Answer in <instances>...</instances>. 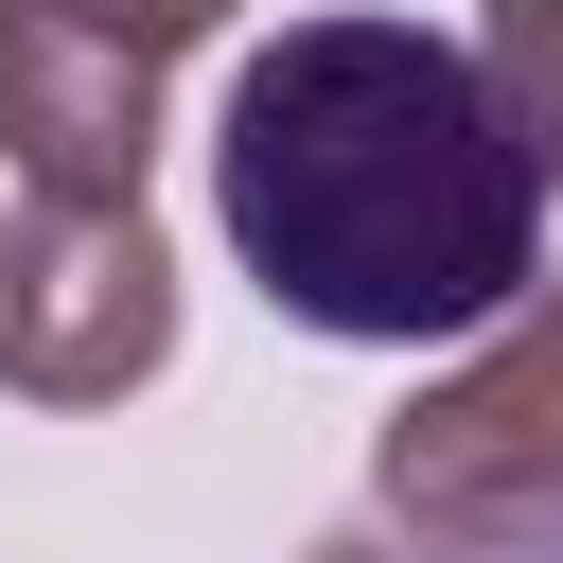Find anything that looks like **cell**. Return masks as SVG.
<instances>
[{"label":"cell","mask_w":563,"mask_h":563,"mask_svg":"<svg viewBox=\"0 0 563 563\" xmlns=\"http://www.w3.org/2000/svg\"><path fill=\"white\" fill-rule=\"evenodd\" d=\"M211 211H229V264L352 352L493 334L545 299V176L493 123L475 53L422 18H282L229 70Z\"/></svg>","instance_id":"obj_1"},{"label":"cell","mask_w":563,"mask_h":563,"mask_svg":"<svg viewBox=\"0 0 563 563\" xmlns=\"http://www.w3.org/2000/svg\"><path fill=\"white\" fill-rule=\"evenodd\" d=\"M369 528H405V545L563 528V282H545L475 369H440V387L369 440Z\"/></svg>","instance_id":"obj_2"},{"label":"cell","mask_w":563,"mask_h":563,"mask_svg":"<svg viewBox=\"0 0 563 563\" xmlns=\"http://www.w3.org/2000/svg\"><path fill=\"white\" fill-rule=\"evenodd\" d=\"M176 352V246L141 194H35L0 229V387L18 405H123Z\"/></svg>","instance_id":"obj_3"},{"label":"cell","mask_w":563,"mask_h":563,"mask_svg":"<svg viewBox=\"0 0 563 563\" xmlns=\"http://www.w3.org/2000/svg\"><path fill=\"white\" fill-rule=\"evenodd\" d=\"M0 158L35 194H141L158 158V53L70 18V0H0Z\"/></svg>","instance_id":"obj_4"},{"label":"cell","mask_w":563,"mask_h":563,"mask_svg":"<svg viewBox=\"0 0 563 563\" xmlns=\"http://www.w3.org/2000/svg\"><path fill=\"white\" fill-rule=\"evenodd\" d=\"M475 88H493V123L528 141V176L563 194V0H493V18H475Z\"/></svg>","instance_id":"obj_5"},{"label":"cell","mask_w":563,"mask_h":563,"mask_svg":"<svg viewBox=\"0 0 563 563\" xmlns=\"http://www.w3.org/2000/svg\"><path fill=\"white\" fill-rule=\"evenodd\" d=\"M70 18H106V35H141V53L176 70V53H194V35H229L246 0H70Z\"/></svg>","instance_id":"obj_6"},{"label":"cell","mask_w":563,"mask_h":563,"mask_svg":"<svg viewBox=\"0 0 563 563\" xmlns=\"http://www.w3.org/2000/svg\"><path fill=\"white\" fill-rule=\"evenodd\" d=\"M317 563H563V528H510V545H405V528H352Z\"/></svg>","instance_id":"obj_7"}]
</instances>
